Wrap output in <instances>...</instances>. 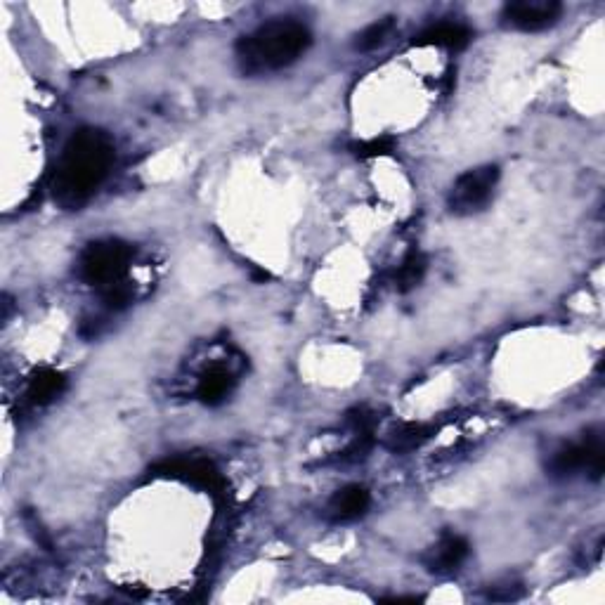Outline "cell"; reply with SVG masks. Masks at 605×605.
<instances>
[{"instance_id": "17", "label": "cell", "mask_w": 605, "mask_h": 605, "mask_svg": "<svg viewBox=\"0 0 605 605\" xmlns=\"http://www.w3.org/2000/svg\"><path fill=\"white\" fill-rule=\"evenodd\" d=\"M130 301H133V289H130L128 284L116 282V284H109L102 289V303L107 310L119 312L123 308H128Z\"/></svg>"}, {"instance_id": "14", "label": "cell", "mask_w": 605, "mask_h": 605, "mask_svg": "<svg viewBox=\"0 0 605 605\" xmlns=\"http://www.w3.org/2000/svg\"><path fill=\"white\" fill-rule=\"evenodd\" d=\"M426 258L424 253L419 251H409L405 260L400 263V268L395 270V277H393V284L395 289L400 291V294H407V291L416 289V286L421 284V279H424L426 275Z\"/></svg>"}, {"instance_id": "6", "label": "cell", "mask_w": 605, "mask_h": 605, "mask_svg": "<svg viewBox=\"0 0 605 605\" xmlns=\"http://www.w3.org/2000/svg\"><path fill=\"white\" fill-rule=\"evenodd\" d=\"M563 15V5L556 0H518L502 12L506 26L518 31H544L554 26Z\"/></svg>"}, {"instance_id": "18", "label": "cell", "mask_w": 605, "mask_h": 605, "mask_svg": "<svg viewBox=\"0 0 605 605\" xmlns=\"http://www.w3.org/2000/svg\"><path fill=\"white\" fill-rule=\"evenodd\" d=\"M523 596V589L520 584H506V587H494L490 591L492 601H516V598Z\"/></svg>"}, {"instance_id": "1", "label": "cell", "mask_w": 605, "mask_h": 605, "mask_svg": "<svg viewBox=\"0 0 605 605\" xmlns=\"http://www.w3.org/2000/svg\"><path fill=\"white\" fill-rule=\"evenodd\" d=\"M114 164V145L102 130L83 128L74 133L64 147L55 175V197L64 206L83 204Z\"/></svg>"}, {"instance_id": "15", "label": "cell", "mask_w": 605, "mask_h": 605, "mask_svg": "<svg viewBox=\"0 0 605 605\" xmlns=\"http://www.w3.org/2000/svg\"><path fill=\"white\" fill-rule=\"evenodd\" d=\"M393 29H395V17H383V19H379V22L369 24L367 29L357 34L355 48L362 52L381 48V45L390 38V34H393Z\"/></svg>"}, {"instance_id": "11", "label": "cell", "mask_w": 605, "mask_h": 605, "mask_svg": "<svg viewBox=\"0 0 605 605\" xmlns=\"http://www.w3.org/2000/svg\"><path fill=\"white\" fill-rule=\"evenodd\" d=\"M435 433H438V426L433 424H400L390 428L386 440H383V447L395 454H407L426 445Z\"/></svg>"}, {"instance_id": "3", "label": "cell", "mask_w": 605, "mask_h": 605, "mask_svg": "<svg viewBox=\"0 0 605 605\" xmlns=\"http://www.w3.org/2000/svg\"><path fill=\"white\" fill-rule=\"evenodd\" d=\"M130 260H133V249L119 239H107V242H95L83 251L78 272L83 282L93 286H109L121 282L126 275Z\"/></svg>"}, {"instance_id": "16", "label": "cell", "mask_w": 605, "mask_h": 605, "mask_svg": "<svg viewBox=\"0 0 605 605\" xmlns=\"http://www.w3.org/2000/svg\"><path fill=\"white\" fill-rule=\"evenodd\" d=\"M395 149L393 138H374V140H362L350 145V152L357 159H376V156H386Z\"/></svg>"}, {"instance_id": "5", "label": "cell", "mask_w": 605, "mask_h": 605, "mask_svg": "<svg viewBox=\"0 0 605 605\" xmlns=\"http://www.w3.org/2000/svg\"><path fill=\"white\" fill-rule=\"evenodd\" d=\"M603 438L598 431H589L577 445H565L554 452V457L546 464L551 478H572L575 473L587 471L591 478L603 476Z\"/></svg>"}, {"instance_id": "12", "label": "cell", "mask_w": 605, "mask_h": 605, "mask_svg": "<svg viewBox=\"0 0 605 605\" xmlns=\"http://www.w3.org/2000/svg\"><path fill=\"white\" fill-rule=\"evenodd\" d=\"M64 388H67V379H64L62 372L41 367L31 374L29 386H26V398H29L31 405H48V402L60 398Z\"/></svg>"}, {"instance_id": "9", "label": "cell", "mask_w": 605, "mask_h": 605, "mask_svg": "<svg viewBox=\"0 0 605 605\" xmlns=\"http://www.w3.org/2000/svg\"><path fill=\"white\" fill-rule=\"evenodd\" d=\"M369 504H372V497H369L367 487L348 485L329 499L327 511L334 523H353V520L362 518L367 513Z\"/></svg>"}, {"instance_id": "10", "label": "cell", "mask_w": 605, "mask_h": 605, "mask_svg": "<svg viewBox=\"0 0 605 605\" xmlns=\"http://www.w3.org/2000/svg\"><path fill=\"white\" fill-rule=\"evenodd\" d=\"M471 38H473V31L468 29L466 24L438 22L428 26L426 31H421L419 36H414L412 45H419V48L438 45V48H447V50H464L466 45L471 43Z\"/></svg>"}, {"instance_id": "7", "label": "cell", "mask_w": 605, "mask_h": 605, "mask_svg": "<svg viewBox=\"0 0 605 605\" xmlns=\"http://www.w3.org/2000/svg\"><path fill=\"white\" fill-rule=\"evenodd\" d=\"M156 476L161 478H178L185 480V483H192L197 487H204V490L220 494L225 490V480L218 473V468L206 459H173V461H164L154 468Z\"/></svg>"}, {"instance_id": "2", "label": "cell", "mask_w": 605, "mask_h": 605, "mask_svg": "<svg viewBox=\"0 0 605 605\" xmlns=\"http://www.w3.org/2000/svg\"><path fill=\"white\" fill-rule=\"evenodd\" d=\"M310 43L308 26L294 19H272L237 43L239 67L244 74L284 69L294 64L310 48Z\"/></svg>"}, {"instance_id": "13", "label": "cell", "mask_w": 605, "mask_h": 605, "mask_svg": "<svg viewBox=\"0 0 605 605\" xmlns=\"http://www.w3.org/2000/svg\"><path fill=\"white\" fill-rule=\"evenodd\" d=\"M234 383H237V379H234V374L230 372V369L216 364V367L206 369V372L201 374L199 386H197V398L204 402V405L216 407L227 398V395L232 393Z\"/></svg>"}, {"instance_id": "4", "label": "cell", "mask_w": 605, "mask_h": 605, "mask_svg": "<svg viewBox=\"0 0 605 605\" xmlns=\"http://www.w3.org/2000/svg\"><path fill=\"white\" fill-rule=\"evenodd\" d=\"M499 182L497 166H480L473 171L459 175L452 185L450 197H447V208L454 216H473L480 213L490 204L494 197V187Z\"/></svg>"}, {"instance_id": "8", "label": "cell", "mask_w": 605, "mask_h": 605, "mask_svg": "<svg viewBox=\"0 0 605 605\" xmlns=\"http://www.w3.org/2000/svg\"><path fill=\"white\" fill-rule=\"evenodd\" d=\"M468 546L466 537L457 535V532H442L438 542L424 554V568L435 575H450V572L459 570L461 563L468 558Z\"/></svg>"}]
</instances>
